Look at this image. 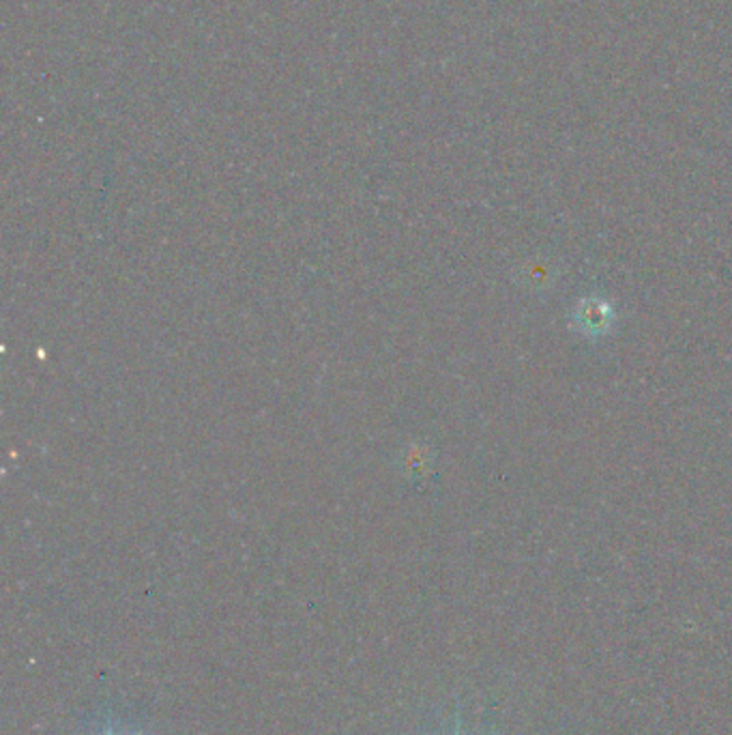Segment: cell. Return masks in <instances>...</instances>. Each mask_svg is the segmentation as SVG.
Listing matches in <instances>:
<instances>
[{
	"mask_svg": "<svg viewBox=\"0 0 732 735\" xmlns=\"http://www.w3.org/2000/svg\"><path fill=\"white\" fill-rule=\"evenodd\" d=\"M614 320H616V312H614L612 301L600 295L582 297L575 304L572 312L573 329L580 336L591 338V340L608 336L614 327Z\"/></svg>",
	"mask_w": 732,
	"mask_h": 735,
	"instance_id": "cell-1",
	"label": "cell"
},
{
	"mask_svg": "<svg viewBox=\"0 0 732 735\" xmlns=\"http://www.w3.org/2000/svg\"><path fill=\"white\" fill-rule=\"evenodd\" d=\"M529 287L542 290L545 287H552L554 282V267L543 262V260H535L533 265H527V276H524Z\"/></svg>",
	"mask_w": 732,
	"mask_h": 735,
	"instance_id": "cell-2",
	"label": "cell"
}]
</instances>
